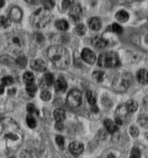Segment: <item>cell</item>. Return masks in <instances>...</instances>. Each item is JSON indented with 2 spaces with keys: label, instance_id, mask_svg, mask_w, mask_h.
<instances>
[{
  "label": "cell",
  "instance_id": "obj_1",
  "mask_svg": "<svg viewBox=\"0 0 148 158\" xmlns=\"http://www.w3.org/2000/svg\"><path fill=\"white\" fill-rule=\"evenodd\" d=\"M1 136L9 148L16 149L22 144L23 135L18 124L10 118L1 122Z\"/></svg>",
  "mask_w": 148,
  "mask_h": 158
},
{
  "label": "cell",
  "instance_id": "obj_2",
  "mask_svg": "<svg viewBox=\"0 0 148 158\" xmlns=\"http://www.w3.org/2000/svg\"><path fill=\"white\" fill-rule=\"evenodd\" d=\"M27 40L25 33L20 30H14L8 33L4 37V46L9 51L18 54L26 47Z\"/></svg>",
  "mask_w": 148,
  "mask_h": 158
},
{
  "label": "cell",
  "instance_id": "obj_3",
  "mask_svg": "<svg viewBox=\"0 0 148 158\" xmlns=\"http://www.w3.org/2000/svg\"><path fill=\"white\" fill-rule=\"evenodd\" d=\"M47 56L57 69L65 70L69 67L70 57L68 50L63 46L53 45L47 50Z\"/></svg>",
  "mask_w": 148,
  "mask_h": 158
},
{
  "label": "cell",
  "instance_id": "obj_4",
  "mask_svg": "<svg viewBox=\"0 0 148 158\" xmlns=\"http://www.w3.org/2000/svg\"><path fill=\"white\" fill-rule=\"evenodd\" d=\"M52 19L53 16L50 10L45 8H39L31 15L30 21L34 27L42 28L46 26Z\"/></svg>",
  "mask_w": 148,
  "mask_h": 158
},
{
  "label": "cell",
  "instance_id": "obj_5",
  "mask_svg": "<svg viewBox=\"0 0 148 158\" xmlns=\"http://www.w3.org/2000/svg\"><path fill=\"white\" fill-rule=\"evenodd\" d=\"M133 76L129 73H122L117 75L112 82V87L117 93L125 92L132 84Z\"/></svg>",
  "mask_w": 148,
  "mask_h": 158
},
{
  "label": "cell",
  "instance_id": "obj_6",
  "mask_svg": "<svg viewBox=\"0 0 148 158\" xmlns=\"http://www.w3.org/2000/svg\"><path fill=\"white\" fill-rule=\"evenodd\" d=\"M98 65L104 68H113L120 65V61L117 53L113 51L105 52L98 57Z\"/></svg>",
  "mask_w": 148,
  "mask_h": 158
},
{
  "label": "cell",
  "instance_id": "obj_7",
  "mask_svg": "<svg viewBox=\"0 0 148 158\" xmlns=\"http://www.w3.org/2000/svg\"><path fill=\"white\" fill-rule=\"evenodd\" d=\"M82 102V93L78 89H73L69 92L67 98V104L69 107L76 108Z\"/></svg>",
  "mask_w": 148,
  "mask_h": 158
},
{
  "label": "cell",
  "instance_id": "obj_8",
  "mask_svg": "<svg viewBox=\"0 0 148 158\" xmlns=\"http://www.w3.org/2000/svg\"><path fill=\"white\" fill-rule=\"evenodd\" d=\"M80 56L83 60L90 64H94L96 60V56L94 53L88 48L83 49Z\"/></svg>",
  "mask_w": 148,
  "mask_h": 158
},
{
  "label": "cell",
  "instance_id": "obj_9",
  "mask_svg": "<svg viewBox=\"0 0 148 158\" xmlns=\"http://www.w3.org/2000/svg\"><path fill=\"white\" fill-rule=\"evenodd\" d=\"M30 65L32 70L43 72L47 69V65L45 62L41 59H34L30 61Z\"/></svg>",
  "mask_w": 148,
  "mask_h": 158
},
{
  "label": "cell",
  "instance_id": "obj_10",
  "mask_svg": "<svg viewBox=\"0 0 148 158\" xmlns=\"http://www.w3.org/2000/svg\"><path fill=\"white\" fill-rule=\"evenodd\" d=\"M69 149L72 155L78 156L82 153L84 150V145L80 142L74 141L69 145Z\"/></svg>",
  "mask_w": 148,
  "mask_h": 158
},
{
  "label": "cell",
  "instance_id": "obj_11",
  "mask_svg": "<svg viewBox=\"0 0 148 158\" xmlns=\"http://www.w3.org/2000/svg\"><path fill=\"white\" fill-rule=\"evenodd\" d=\"M82 14V8L78 4L74 5L69 11V16L75 22L79 20Z\"/></svg>",
  "mask_w": 148,
  "mask_h": 158
},
{
  "label": "cell",
  "instance_id": "obj_12",
  "mask_svg": "<svg viewBox=\"0 0 148 158\" xmlns=\"http://www.w3.org/2000/svg\"><path fill=\"white\" fill-rule=\"evenodd\" d=\"M67 88V84L64 78L62 77H60L55 83V89L57 93H63L66 90Z\"/></svg>",
  "mask_w": 148,
  "mask_h": 158
},
{
  "label": "cell",
  "instance_id": "obj_13",
  "mask_svg": "<svg viewBox=\"0 0 148 158\" xmlns=\"http://www.w3.org/2000/svg\"><path fill=\"white\" fill-rule=\"evenodd\" d=\"M10 19L14 22H18L22 17V12L18 6H14L10 11Z\"/></svg>",
  "mask_w": 148,
  "mask_h": 158
},
{
  "label": "cell",
  "instance_id": "obj_14",
  "mask_svg": "<svg viewBox=\"0 0 148 158\" xmlns=\"http://www.w3.org/2000/svg\"><path fill=\"white\" fill-rule=\"evenodd\" d=\"M88 26H89V27L92 30L98 31L101 28V20L98 17L92 18L88 20Z\"/></svg>",
  "mask_w": 148,
  "mask_h": 158
},
{
  "label": "cell",
  "instance_id": "obj_15",
  "mask_svg": "<svg viewBox=\"0 0 148 158\" xmlns=\"http://www.w3.org/2000/svg\"><path fill=\"white\" fill-rule=\"evenodd\" d=\"M92 44L97 48H105L108 44V41L101 36H96L92 40Z\"/></svg>",
  "mask_w": 148,
  "mask_h": 158
},
{
  "label": "cell",
  "instance_id": "obj_16",
  "mask_svg": "<svg viewBox=\"0 0 148 158\" xmlns=\"http://www.w3.org/2000/svg\"><path fill=\"white\" fill-rule=\"evenodd\" d=\"M137 79L140 84H146L148 82V73L146 70L141 69L137 73Z\"/></svg>",
  "mask_w": 148,
  "mask_h": 158
},
{
  "label": "cell",
  "instance_id": "obj_17",
  "mask_svg": "<svg viewBox=\"0 0 148 158\" xmlns=\"http://www.w3.org/2000/svg\"><path fill=\"white\" fill-rule=\"evenodd\" d=\"M104 125L107 131L110 133H113L117 130V125L111 119H105L104 121Z\"/></svg>",
  "mask_w": 148,
  "mask_h": 158
},
{
  "label": "cell",
  "instance_id": "obj_18",
  "mask_svg": "<svg viewBox=\"0 0 148 158\" xmlns=\"http://www.w3.org/2000/svg\"><path fill=\"white\" fill-rule=\"evenodd\" d=\"M116 19L121 23H125L129 19V15L124 10H120L115 15Z\"/></svg>",
  "mask_w": 148,
  "mask_h": 158
},
{
  "label": "cell",
  "instance_id": "obj_19",
  "mask_svg": "<svg viewBox=\"0 0 148 158\" xmlns=\"http://www.w3.org/2000/svg\"><path fill=\"white\" fill-rule=\"evenodd\" d=\"M53 115L56 122H63L65 118V112L61 108H58L55 110Z\"/></svg>",
  "mask_w": 148,
  "mask_h": 158
},
{
  "label": "cell",
  "instance_id": "obj_20",
  "mask_svg": "<svg viewBox=\"0 0 148 158\" xmlns=\"http://www.w3.org/2000/svg\"><path fill=\"white\" fill-rule=\"evenodd\" d=\"M55 26L59 30L65 31L68 28L69 25L66 20L61 19V20H57V21H56Z\"/></svg>",
  "mask_w": 148,
  "mask_h": 158
},
{
  "label": "cell",
  "instance_id": "obj_21",
  "mask_svg": "<svg viewBox=\"0 0 148 158\" xmlns=\"http://www.w3.org/2000/svg\"><path fill=\"white\" fill-rule=\"evenodd\" d=\"M125 105L129 112H134L138 109V104L133 100H130Z\"/></svg>",
  "mask_w": 148,
  "mask_h": 158
},
{
  "label": "cell",
  "instance_id": "obj_22",
  "mask_svg": "<svg viewBox=\"0 0 148 158\" xmlns=\"http://www.w3.org/2000/svg\"><path fill=\"white\" fill-rule=\"evenodd\" d=\"M23 81L26 85H30L34 83L35 77L31 72H27L23 75Z\"/></svg>",
  "mask_w": 148,
  "mask_h": 158
},
{
  "label": "cell",
  "instance_id": "obj_23",
  "mask_svg": "<svg viewBox=\"0 0 148 158\" xmlns=\"http://www.w3.org/2000/svg\"><path fill=\"white\" fill-rule=\"evenodd\" d=\"M26 90L27 93L28 94L30 97H34L36 92L37 91V86L34 84H30V85H26Z\"/></svg>",
  "mask_w": 148,
  "mask_h": 158
},
{
  "label": "cell",
  "instance_id": "obj_24",
  "mask_svg": "<svg viewBox=\"0 0 148 158\" xmlns=\"http://www.w3.org/2000/svg\"><path fill=\"white\" fill-rule=\"evenodd\" d=\"M86 31V27L82 23L79 24L75 28V32L78 35H83Z\"/></svg>",
  "mask_w": 148,
  "mask_h": 158
},
{
  "label": "cell",
  "instance_id": "obj_25",
  "mask_svg": "<svg viewBox=\"0 0 148 158\" xmlns=\"http://www.w3.org/2000/svg\"><path fill=\"white\" fill-rule=\"evenodd\" d=\"M16 63L20 68H24L27 65V61L25 56H20L17 58L16 60Z\"/></svg>",
  "mask_w": 148,
  "mask_h": 158
},
{
  "label": "cell",
  "instance_id": "obj_26",
  "mask_svg": "<svg viewBox=\"0 0 148 158\" xmlns=\"http://www.w3.org/2000/svg\"><path fill=\"white\" fill-rule=\"evenodd\" d=\"M92 77L97 82H101L104 80V73L101 71H96L92 73Z\"/></svg>",
  "mask_w": 148,
  "mask_h": 158
},
{
  "label": "cell",
  "instance_id": "obj_27",
  "mask_svg": "<svg viewBox=\"0 0 148 158\" xmlns=\"http://www.w3.org/2000/svg\"><path fill=\"white\" fill-rule=\"evenodd\" d=\"M0 22H1V25L2 27H4V28H8L10 26L11 19H10V18L1 16V19H0Z\"/></svg>",
  "mask_w": 148,
  "mask_h": 158
},
{
  "label": "cell",
  "instance_id": "obj_28",
  "mask_svg": "<svg viewBox=\"0 0 148 158\" xmlns=\"http://www.w3.org/2000/svg\"><path fill=\"white\" fill-rule=\"evenodd\" d=\"M35 42L38 45H42L45 42V38L43 35L39 33H36L34 35Z\"/></svg>",
  "mask_w": 148,
  "mask_h": 158
},
{
  "label": "cell",
  "instance_id": "obj_29",
  "mask_svg": "<svg viewBox=\"0 0 148 158\" xmlns=\"http://www.w3.org/2000/svg\"><path fill=\"white\" fill-rule=\"evenodd\" d=\"M26 121H27V125L31 129L34 128L36 126V121L35 119L34 118V117L31 115V114L28 115L26 118Z\"/></svg>",
  "mask_w": 148,
  "mask_h": 158
},
{
  "label": "cell",
  "instance_id": "obj_30",
  "mask_svg": "<svg viewBox=\"0 0 148 158\" xmlns=\"http://www.w3.org/2000/svg\"><path fill=\"white\" fill-rule=\"evenodd\" d=\"M86 98L88 100V102H89L91 105H95L96 102V97L94 96L92 92L91 91H88L86 93Z\"/></svg>",
  "mask_w": 148,
  "mask_h": 158
},
{
  "label": "cell",
  "instance_id": "obj_31",
  "mask_svg": "<svg viewBox=\"0 0 148 158\" xmlns=\"http://www.w3.org/2000/svg\"><path fill=\"white\" fill-rule=\"evenodd\" d=\"M42 4L45 10H50L55 6V2L54 1H42Z\"/></svg>",
  "mask_w": 148,
  "mask_h": 158
},
{
  "label": "cell",
  "instance_id": "obj_32",
  "mask_svg": "<svg viewBox=\"0 0 148 158\" xmlns=\"http://www.w3.org/2000/svg\"><path fill=\"white\" fill-rule=\"evenodd\" d=\"M111 30L113 32L117 34H121L123 32V28L120 26L119 24L117 23L112 24V25L111 26Z\"/></svg>",
  "mask_w": 148,
  "mask_h": 158
},
{
  "label": "cell",
  "instance_id": "obj_33",
  "mask_svg": "<svg viewBox=\"0 0 148 158\" xmlns=\"http://www.w3.org/2000/svg\"><path fill=\"white\" fill-rule=\"evenodd\" d=\"M14 83V79L9 76L5 77L1 79V84L4 86H9Z\"/></svg>",
  "mask_w": 148,
  "mask_h": 158
},
{
  "label": "cell",
  "instance_id": "obj_34",
  "mask_svg": "<svg viewBox=\"0 0 148 158\" xmlns=\"http://www.w3.org/2000/svg\"><path fill=\"white\" fill-rule=\"evenodd\" d=\"M45 82L46 84L48 86H51L54 82V77L53 75L51 74V73H48L45 75Z\"/></svg>",
  "mask_w": 148,
  "mask_h": 158
},
{
  "label": "cell",
  "instance_id": "obj_35",
  "mask_svg": "<svg viewBox=\"0 0 148 158\" xmlns=\"http://www.w3.org/2000/svg\"><path fill=\"white\" fill-rule=\"evenodd\" d=\"M51 93L47 90L43 91L41 94V98L42 100L45 102L49 101L51 99Z\"/></svg>",
  "mask_w": 148,
  "mask_h": 158
},
{
  "label": "cell",
  "instance_id": "obj_36",
  "mask_svg": "<svg viewBox=\"0 0 148 158\" xmlns=\"http://www.w3.org/2000/svg\"><path fill=\"white\" fill-rule=\"evenodd\" d=\"M20 158H35V157L34 156V155L31 153V151L24 150L21 153Z\"/></svg>",
  "mask_w": 148,
  "mask_h": 158
},
{
  "label": "cell",
  "instance_id": "obj_37",
  "mask_svg": "<svg viewBox=\"0 0 148 158\" xmlns=\"http://www.w3.org/2000/svg\"><path fill=\"white\" fill-rule=\"evenodd\" d=\"M139 122L142 127L146 129H148V116H144L141 118L139 120Z\"/></svg>",
  "mask_w": 148,
  "mask_h": 158
},
{
  "label": "cell",
  "instance_id": "obj_38",
  "mask_svg": "<svg viewBox=\"0 0 148 158\" xmlns=\"http://www.w3.org/2000/svg\"><path fill=\"white\" fill-rule=\"evenodd\" d=\"M130 133L133 137H137L139 134L138 129L134 126H132L130 128Z\"/></svg>",
  "mask_w": 148,
  "mask_h": 158
},
{
  "label": "cell",
  "instance_id": "obj_39",
  "mask_svg": "<svg viewBox=\"0 0 148 158\" xmlns=\"http://www.w3.org/2000/svg\"><path fill=\"white\" fill-rule=\"evenodd\" d=\"M56 141L57 144H58L60 147H62L64 144V139L62 135H57L56 138Z\"/></svg>",
  "mask_w": 148,
  "mask_h": 158
},
{
  "label": "cell",
  "instance_id": "obj_40",
  "mask_svg": "<svg viewBox=\"0 0 148 158\" xmlns=\"http://www.w3.org/2000/svg\"><path fill=\"white\" fill-rule=\"evenodd\" d=\"M74 3L73 1H64L62 2V8L63 10H67Z\"/></svg>",
  "mask_w": 148,
  "mask_h": 158
},
{
  "label": "cell",
  "instance_id": "obj_41",
  "mask_svg": "<svg viewBox=\"0 0 148 158\" xmlns=\"http://www.w3.org/2000/svg\"><path fill=\"white\" fill-rule=\"evenodd\" d=\"M130 158H141L140 153L138 149L134 148L132 150L131 153V156Z\"/></svg>",
  "mask_w": 148,
  "mask_h": 158
},
{
  "label": "cell",
  "instance_id": "obj_42",
  "mask_svg": "<svg viewBox=\"0 0 148 158\" xmlns=\"http://www.w3.org/2000/svg\"><path fill=\"white\" fill-rule=\"evenodd\" d=\"M27 110L29 112L30 114H32L35 111V107L33 104L29 103L27 106Z\"/></svg>",
  "mask_w": 148,
  "mask_h": 158
},
{
  "label": "cell",
  "instance_id": "obj_43",
  "mask_svg": "<svg viewBox=\"0 0 148 158\" xmlns=\"http://www.w3.org/2000/svg\"><path fill=\"white\" fill-rule=\"evenodd\" d=\"M12 61V59L8 56H1V61L2 63H4L6 64L7 63H11Z\"/></svg>",
  "mask_w": 148,
  "mask_h": 158
},
{
  "label": "cell",
  "instance_id": "obj_44",
  "mask_svg": "<svg viewBox=\"0 0 148 158\" xmlns=\"http://www.w3.org/2000/svg\"><path fill=\"white\" fill-rule=\"evenodd\" d=\"M55 127L58 130H63V127H64L63 122H56Z\"/></svg>",
  "mask_w": 148,
  "mask_h": 158
},
{
  "label": "cell",
  "instance_id": "obj_45",
  "mask_svg": "<svg viewBox=\"0 0 148 158\" xmlns=\"http://www.w3.org/2000/svg\"><path fill=\"white\" fill-rule=\"evenodd\" d=\"M115 123L117 125H121L123 123V121L120 118L116 117L115 118Z\"/></svg>",
  "mask_w": 148,
  "mask_h": 158
},
{
  "label": "cell",
  "instance_id": "obj_46",
  "mask_svg": "<svg viewBox=\"0 0 148 158\" xmlns=\"http://www.w3.org/2000/svg\"><path fill=\"white\" fill-rule=\"evenodd\" d=\"M92 111L93 112L97 113V112H98V107H97V106H95V105H93V106H92Z\"/></svg>",
  "mask_w": 148,
  "mask_h": 158
},
{
  "label": "cell",
  "instance_id": "obj_47",
  "mask_svg": "<svg viewBox=\"0 0 148 158\" xmlns=\"http://www.w3.org/2000/svg\"><path fill=\"white\" fill-rule=\"evenodd\" d=\"M16 92V90L15 89H10L8 90V93L9 94H14Z\"/></svg>",
  "mask_w": 148,
  "mask_h": 158
},
{
  "label": "cell",
  "instance_id": "obj_48",
  "mask_svg": "<svg viewBox=\"0 0 148 158\" xmlns=\"http://www.w3.org/2000/svg\"><path fill=\"white\" fill-rule=\"evenodd\" d=\"M4 92V86L3 85H1V94H2Z\"/></svg>",
  "mask_w": 148,
  "mask_h": 158
},
{
  "label": "cell",
  "instance_id": "obj_49",
  "mask_svg": "<svg viewBox=\"0 0 148 158\" xmlns=\"http://www.w3.org/2000/svg\"><path fill=\"white\" fill-rule=\"evenodd\" d=\"M5 1H0V8H1L4 5H5Z\"/></svg>",
  "mask_w": 148,
  "mask_h": 158
},
{
  "label": "cell",
  "instance_id": "obj_50",
  "mask_svg": "<svg viewBox=\"0 0 148 158\" xmlns=\"http://www.w3.org/2000/svg\"><path fill=\"white\" fill-rule=\"evenodd\" d=\"M107 158H115V156L113 155H112V154H110Z\"/></svg>",
  "mask_w": 148,
  "mask_h": 158
},
{
  "label": "cell",
  "instance_id": "obj_51",
  "mask_svg": "<svg viewBox=\"0 0 148 158\" xmlns=\"http://www.w3.org/2000/svg\"><path fill=\"white\" fill-rule=\"evenodd\" d=\"M16 158L15 157H14V156H12V157H10V158Z\"/></svg>",
  "mask_w": 148,
  "mask_h": 158
},
{
  "label": "cell",
  "instance_id": "obj_52",
  "mask_svg": "<svg viewBox=\"0 0 148 158\" xmlns=\"http://www.w3.org/2000/svg\"></svg>",
  "mask_w": 148,
  "mask_h": 158
}]
</instances>
